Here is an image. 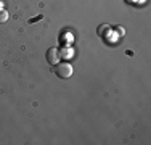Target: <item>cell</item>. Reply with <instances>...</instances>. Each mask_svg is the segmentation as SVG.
<instances>
[{
	"mask_svg": "<svg viewBox=\"0 0 151 145\" xmlns=\"http://www.w3.org/2000/svg\"><path fill=\"white\" fill-rule=\"evenodd\" d=\"M5 21H8V13L5 10H0V23H5Z\"/></svg>",
	"mask_w": 151,
	"mask_h": 145,
	"instance_id": "277c9868",
	"label": "cell"
},
{
	"mask_svg": "<svg viewBox=\"0 0 151 145\" xmlns=\"http://www.w3.org/2000/svg\"><path fill=\"white\" fill-rule=\"evenodd\" d=\"M60 58H61V53H60L58 49L52 47V49L47 50V61H48V65H58Z\"/></svg>",
	"mask_w": 151,
	"mask_h": 145,
	"instance_id": "7a4b0ae2",
	"label": "cell"
},
{
	"mask_svg": "<svg viewBox=\"0 0 151 145\" xmlns=\"http://www.w3.org/2000/svg\"><path fill=\"white\" fill-rule=\"evenodd\" d=\"M109 32V29H108V24H101V26L98 28V34L103 36V34H108Z\"/></svg>",
	"mask_w": 151,
	"mask_h": 145,
	"instance_id": "3957f363",
	"label": "cell"
},
{
	"mask_svg": "<svg viewBox=\"0 0 151 145\" xmlns=\"http://www.w3.org/2000/svg\"><path fill=\"white\" fill-rule=\"evenodd\" d=\"M73 65L68 63V61H60L58 65H55V74L61 79H69L73 76Z\"/></svg>",
	"mask_w": 151,
	"mask_h": 145,
	"instance_id": "6da1fadb",
	"label": "cell"
}]
</instances>
